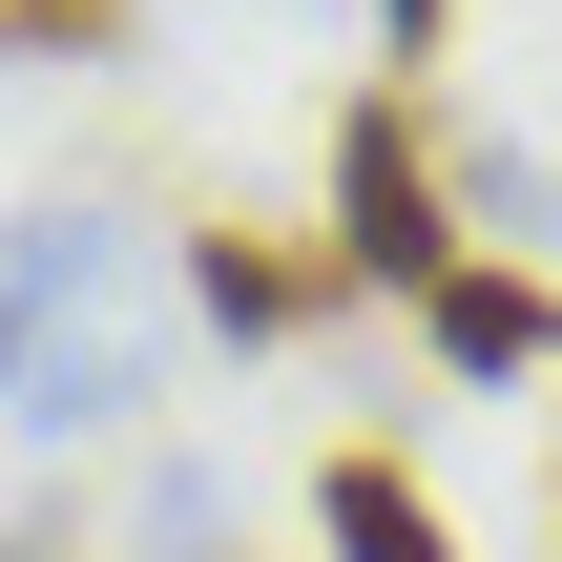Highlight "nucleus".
<instances>
[{
  "instance_id": "nucleus-1",
  "label": "nucleus",
  "mask_w": 562,
  "mask_h": 562,
  "mask_svg": "<svg viewBox=\"0 0 562 562\" xmlns=\"http://www.w3.org/2000/svg\"><path fill=\"white\" fill-rule=\"evenodd\" d=\"M459 229H438V167L396 104H334V292H438Z\"/></svg>"
},
{
  "instance_id": "nucleus-6",
  "label": "nucleus",
  "mask_w": 562,
  "mask_h": 562,
  "mask_svg": "<svg viewBox=\"0 0 562 562\" xmlns=\"http://www.w3.org/2000/svg\"><path fill=\"white\" fill-rule=\"evenodd\" d=\"M375 21H396V63H438V0H375Z\"/></svg>"
},
{
  "instance_id": "nucleus-4",
  "label": "nucleus",
  "mask_w": 562,
  "mask_h": 562,
  "mask_svg": "<svg viewBox=\"0 0 562 562\" xmlns=\"http://www.w3.org/2000/svg\"><path fill=\"white\" fill-rule=\"evenodd\" d=\"M313 292H334V271H292V250H229V229L188 250V313H209V334H292Z\"/></svg>"
},
{
  "instance_id": "nucleus-3",
  "label": "nucleus",
  "mask_w": 562,
  "mask_h": 562,
  "mask_svg": "<svg viewBox=\"0 0 562 562\" xmlns=\"http://www.w3.org/2000/svg\"><path fill=\"white\" fill-rule=\"evenodd\" d=\"M417 313H438V355H459V375H521V355H562V292H521V271H438Z\"/></svg>"
},
{
  "instance_id": "nucleus-5",
  "label": "nucleus",
  "mask_w": 562,
  "mask_h": 562,
  "mask_svg": "<svg viewBox=\"0 0 562 562\" xmlns=\"http://www.w3.org/2000/svg\"><path fill=\"white\" fill-rule=\"evenodd\" d=\"M0 42H63V63H104V42H125V0H0Z\"/></svg>"
},
{
  "instance_id": "nucleus-2",
  "label": "nucleus",
  "mask_w": 562,
  "mask_h": 562,
  "mask_svg": "<svg viewBox=\"0 0 562 562\" xmlns=\"http://www.w3.org/2000/svg\"><path fill=\"white\" fill-rule=\"evenodd\" d=\"M313 542L334 562H459V521H438L396 459H334V480H313Z\"/></svg>"
}]
</instances>
